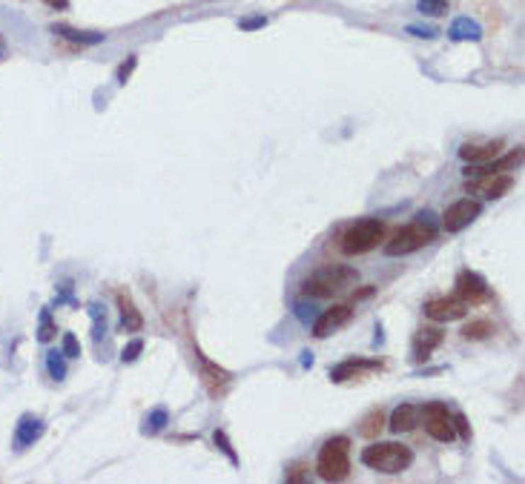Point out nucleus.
<instances>
[{
  "label": "nucleus",
  "instance_id": "f257e3e1",
  "mask_svg": "<svg viewBox=\"0 0 525 484\" xmlns=\"http://www.w3.org/2000/svg\"><path fill=\"white\" fill-rule=\"evenodd\" d=\"M356 278H359V273L353 270V266H347V264H328V266H322V270L313 273L301 284V290L310 298H330V295L342 293L345 287H350Z\"/></svg>",
  "mask_w": 525,
  "mask_h": 484
},
{
  "label": "nucleus",
  "instance_id": "f03ea898",
  "mask_svg": "<svg viewBox=\"0 0 525 484\" xmlns=\"http://www.w3.org/2000/svg\"><path fill=\"white\" fill-rule=\"evenodd\" d=\"M362 464H367L376 473L393 476V473H402L413 464V450L405 444H396V442H376V444L362 450Z\"/></svg>",
  "mask_w": 525,
  "mask_h": 484
},
{
  "label": "nucleus",
  "instance_id": "7ed1b4c3",
  "mask_svg": "<svg viewBox=\"0 0 525 484\" xmlns=\"http://www.w3.org/2000/svg\"><path fill=\"white\" fill-rule=\"evenodd\" d=\"M316 473L325 481H342L350 473V439L347 436H333L322 444Z\"/></svg>",
  "mask_w": 525,
  "mask_h": 484
},
{
  "label": "nucleus",
  "instance_id": "20e7f679",
  "mask_svg": "<svg viewBox=\"0 0 525 484\" xmlns=\"http://www.w3.org/2000/svg\"><path fill=\"white\" fill-rule=\"evenodd\" d=\"M379 241H385V224L376 218H364V221H356L353 227L345 230L342 252L345 255H364V252L376 249Z\"/></svg>",
  "mask_w": 525,
  "mask_h": 484
},
{
  "label": "nucleus",
  "instance_id": "39448f33",
  "mask_svg": "<svg viewBox=\"0 0 525 484\" xmlns=\"http://www.w3.org/2000/svg\"><path fill=\"white\" fill-rule=\"evenodd\" d=\"M428 241H434V227L428 221H413L408 227H402L388 244H385V252L388 255H410L416 249H422Z\"/></svg>",
  "mask_w": 525,
  "mask_h": 484
},
{
  "label": "nucleus",
  "instance_id": "423d86ee",
  "mask_svg": "<svg viewBox=\"0 0 525 484\" xmlns=\"http://www.w3.org/2000/svg\"><path fill=\"white\" fill-rule=\"evenodd\" d=\"M419 413L425 415V430H428L431 439H437V442H451L454 439V415L448 413V407L442 401H431Z\"/></svg>",
  "mask_w": 525,
  "mask_h": 484
},
{
  "label": "nucleus",
  "instance_id": "0eeeda50",
  "mask_svg": "<svg viewBox=\"0 0 525 484\" xmlns=\"http://www.w3.org/2000/svg\"><path fill=\"white\" fill-rule=\"evenodd\" d=\"M480 215V203L477 201H471V198H462V201H456V203H451L448 209H445V230L448 232H462L471 221H474Z\"/></svg>",
  "mask_w": 525,
  "mask_h": 484
},
{
  "label": "nucleus",
  "instance_id": "6e6552de",
  "mask_svg": "<svg viewBox=\"0 0 525 484\" xmlns=\"http://www.w3.org/2000/svg\"><path fill=\"white\" fill-rule=\"evenodd\" d=\"M350 318H353V309L347 304H336V307L325 309L316 318V324H313V336H316V338H328L330 333H336L339 327H345Z\"/></svg>",
  "mask_w": 525,
  "mask_h": 484
},
{
  "label": "nucleus",
  "instance_id": "1a4fd4ad",
  "mask_svg": "<svg viewBox=\"0 0 525 484\" xmlns=\"http://www.w3.org/2000/svg\"><path fill=\"white\" fill-rule=\"evenodd\" d=\"M465 312H468V307L462 298H431L425 304V315L434 321H456Z\"/></svg>",
  "mask_w": 525,
  "mask_h": 484
},
{
  "label": "nucleus",
  "instance_id": "9d476101",
  "mask_svg": "<svg viewBox=\"0 0 525 484\" xmlns=\"http://www.w3.org/2000/svg\"><path fill=\"white\" fill-rule=\"evenodd\" d=\"M374 370H382V361L376 358H350L339 367L330 370V379L333 382H347V379H362L364 372H374Z\"/></svg>",
  "mask_w": 525,
  "mask_h": 484
},
{
  "label": "nucleus",
  "instance_id": "9b49d317",
  "mask_svg": "<svg viewBox=\"0 0 525 484\" xmlns=\"http://www.w3.org/2000/svg\"><path fill=\"white\" fill-rule=\"evenodd\" d=\"M456 293H459L462 301H483L488 295V284H485L483 276L465 270V273L456 276Z\"/></svg>",
  "mask_w": 525,
  "mask_h": 484
},
{
  "label": "nucleus",
  "instance_id": "f8f14e48",
  "mask_svg": "<svg viewBox=\"0 0 525 484\" xmlns=\"http://www.w3.org/2000/svg\"><path fill=\"white\" fill-rule=\"evenodd\" d=\"M502 149V141H494V143H483V146H474V143H465L459 149L462 160H468V164H491V160L500 155Z\"/></svg>",
  "mask_w": 525,
  "mask_h": 484
},
{
  "label": "nucleus",
  "instance_id": "ddd939ff",
  "mask_svg": "<svg viewBox=\"0 0 525 484\" xmlns=\"http://www.w3.org/2000/svg\"><path fill=\"white\" fill-rule=\"evenodd\" d=\"M201 379H204L209 396H221V393L227 390V384H230V375H227L221 367L209 364V361H201Z\"/></svg>",
  "mask_w": 525,
  "mask_h": 484
},
{
  "label": "nucleus",
  "instance_id": "4468645a",
  "mask_svg": "<svg viewBox=\"0 0 525 484\" xmlns=\"http://www.w3.org/2000/svg\"><path fill=\"white\" fill-rule=\"evenodd\" d=\"M480 178H483L480 184H474V187L468 184V189H483L488 198H502V195L514 187L511 175H502V172H500V175H480Z\"/></svg>",
  "mask_w": 525,
  "mask_h": 484
},
{
  "label": "nucleus",
  "instance_id": "2eb2a0df",
  "mask_svg": "<svg viewBox=\"0 0 525 484\" xmlns=\"http://www.w3.org/2000/svg\"><path fill=\"white\" fill-rule=\"evenodd\" d=\"M416 424H419V407L416 404H402L391 415V430H393V433H408V430H413Z\"/></svg>",
  "mask_w": 525,
  "mask_h": 484
},
{
  "label": "nucleus",
  "instance_id": "dca6fc26",
  "mask_svg": "<svg viewBox=\"0 0 525 484\" xmlns=\"http://www.w3.org/2000/svg\"><path fill=\"white\" fill-rule=\"evenodd\" d=\"M118 307H121V324H124V330H127V333H138V330L144 327V318H141V312L135 309L132 298L121 293V295H118Z\"/></svg>",
  "mask_w": 525,
  "mask_h": 484
},
{
  "label": "nucleus",
  "instance_id": "f3484780",
  "mask_svg": "<svg viewBox=\"0 0 525 484\" xmlns=\"http://www.w3.org/2000/svg\"><path fill=\"white\" fill-rule=\"evenodd\" d=\"M439 344H442V330H422V333L416 336V341H413V355L422 361V358H428Z\"/></svg>",
  "mask_w": 525,
  "mask_h": 484
},
{
  "label": "nucleus",
  "instance_id": "a211bd4d",
  "mask_svg": "<svg viewBox=\"0 0 525 484\" xmlns=\"http://www.w3.org/2000/svg\"><path fill=\"white\" fill-rule=\"evenodd\" d=\"M43 436V421L40 418H32V415H23L21 418V424H18V444L21 447H26V444H32V442H38Z\"/></svg>",
  "mask_w": 525,
  "mask_h": 484
},
{
  "label": "nucleus",
  "instance_id": "6ab92c4d",
  "mask_svg": "<svg viewBox=\"0 0 525 484\" xmlns=\"http://www.w3.org/2000/svg\"><path fill=\"white\" fill-rule=\"evenodd\" d=\"M454 40H480L483 37V29L477 20H471V18H456L451 23V32H448Z\"/></svg>",
  "mask_w": 525,
  "mask_h": 484
},
{
  "label": "nucleus",
  "instance_id": "aec40b11",
  "mask_svg": "<svg viewBox=\"0 0 525 484\" xmlns=\"http://www.w3.org/2000/svg\"><path fill=\"white\" fill-rule=\"evenodd\" d=\"M55 35L67 37V40H75V43H100L103 35L98 32H78V29H69V26H55Z\"/></svg>",
  "mask_w": 525,
  "mask_h": 484
},
{
  "label": "nucleus",
  "instance_id": "412c9836",
  "mask_svg": "<svg viewBox=\"0 0 525 484\" xmlns=\"http://www.w3.org/2000/svg\"><path fill=\"white\" fill-rule=\"evenodd\" d=\"M382 427H385V415H382V410H374L371 415L362 421V430H359V433H362L364 439H374V436L382 433Z\"/></svg>",
  "mask_w": 525,
  "mask_h": 484
},
{
  "label": "nucleus",
  "instance_id": "4be33fe9",
  "mask_svg": "<svg viewBox=\"0 0 525 484\" xmlns=\"http://www.w3.org/2000/svg\"><path fill=\"white\" fill-rule=\"evenodd\" d=\"M494 327H491V321H471V324H465L462 327V338L465 341H480V338H485L488 333H491Z\"/></svg>",
  "mask_w": 525,
  "mask_h": 484
},
{
  "label": "nucleus",
  "instance_id": "5701e85b",
  "mask_svg": "<svg viewBox=\"0 0 525 484\" xmlns=\"http://www.w3.org/2000/svg\"><path fill=\"white\" fill-rule=\"evenodd\" d=\"M419 12L431 15V18H439V15L448 12V0H419Z\"/></svg>",
  "mask_w": 525,
  "mask_h": 484
},
{
  "label": "nucleus",
  "instance_id": "b1692460",
  "mask_svg": "<svg viewBox=\"0 0 525 484\" xmlns=\"http://www.w3.org/2000/svg\"><path fill=\"white\" fill-rule=\"evenodd\" d=\"M38 338L40 341H52V338H55V324H52V315L49 312L40 315V333H38Z\"/></svg>",
  "mask_w": 525,
  "mask_h": 484
},
{
  "label": "nucleus",
  "instance_id": "393cba45",
  "mask_svg": "<svg viewBox=\"0 0 525 484\" xmlns=\"http://www.w3.org/2000/svg\"><path fill=\"white\" fill-rule=\"evenodd\" d=\"M141 350H144V341H138V338L129 341V347H124V353H121V361H124V364H132V361L141 355Z\"/></svg>",
  "mask_w": 525,
  "mask_h": 484
},
{
  "label": "nucleus",
  "instance_id": "a878e982",
  "mask_svg": "<svg viewBox=\"0 0 525 484\" xmlns=\"http://www.w3.org/2000/svg\"><path fill=\"white\" fill-rule=\"evenodd\" d=\"M46 364H49V372H52V379H64V361L58 358V353H49V358H46Z\"/></svg>",
  "mask_w": 525,
  "mask_h": 484
},
{
  "label": "nucleus",
  "instance_id": "bb28decb",
  "mask_svg": "<svg viewBox=\"0 0 525 484\" xmlns=\"http://www.w3.org/2000/svg\"><path fill=\"white\" fill-rule=\"evenodd\" d=\"M64 355H67V358H75V355H81L78 338H75L72 333H67V336H64Z\"/></svg>",
  "mask_w": 525,
  "mask_h": 484
},
{
  "label": "nucleus",
  "instance_id": "cd10ccee",
  "mask_svg": "<svg viewBox=\"0 0 525 484\" xmlns=\"http://www.w3.org/2000/svg\"><path fill=\"white\" fill-rule=\"evenodd\" d=\"M216 444H219V447H221V450L227 453V459H230L233 464H238V456L233 453V447H230V442H227V436L221 433V430H219V433H216Z\"/></svg>",
  "mask_w": 525,
  "mask_h": 484
},
{
  "label": "nucleus",
  "instance_id": "c85d7f7f",
  "mask_svg": "<svg viewBox=\"0 0 525 484\" xmlns=\"http://www.w3.org/2000/svg\"><path fill=\"white\" fill-rule=\"evenodd\" d=\"M146 424H149V430L155 433V430H161V427L167 424V413H164V410H155V413L146 418Z\"/></svg>",
  "mask_w": 525,
  "mask_h": 484
},
{
  "label": "nucleus",
  "instance_id": "c756f323",
  "mask_svg": "<svg viewBox=\"0 0 525 484\" xmlns=\"http://www.w3.org/2000/svg\"><path fill=\"white\" fill-rule=\"evenodd\" d=\"M408 32L416 37H437V29H431V26H408Z\"/></svg>",
  "mask_w": 525,
  "mask_h": 484
},
{
  "label": "nucleus",
  "instance_id": "7c9ffc66",
  "mask_svg": "<svg viewBox=\"0 0 525 484\" xmlns=\"http://www.w3.org/2000/svg\"><path fill=\"white\" fill-rule=\"evenodd\" d=\"M454 427L459 430V436H462V439H471V427H468L465 415H454Z\"/></svg>",
  "mask_w": 525,
  "mask_h": 484
},
{
  "label": "nucleus",
  "instance_id": "2f4dec72",
  "mask_svg": "<svg viewBox=\"0 0 525 484\" xmlns=\"http://www.w3.org/2000/svg\"><path fill=\"white\" fill-rule=\"evenodd\" d=\"M135 64H138V61H135V58H129V61H127V64H124V66L118 69V81H121V83H127V78L132 75V69H135Z\"/></svg>",
  "mask_w": 525,
  "mask_h": 484
},
{
  "label": "nucleus",
  "instance_id": "473e14b6",
  "mask_svg": "<svg viewBox=\"0 0 525 484\" xmlns=\"http://www.w3.org/2000/svg\"><path fill=\"white\" fill-rule=\"evenodd\" d=\"M307 467H301V464H296L290 473H287V481H304L307 478V473H304Z\"/></svg>",
  "mask_w": 525,
  "mask_h": 484
},
{
  "label": "nucleus",
  "instance_id": "72a5a7b5",
  "mask_svg": "<svg viewBox=\"0 0 525 484\" xmlns=\"http://www.w3.org/2000/svg\"><path fill=\"white\" fill-rule=\"evenodd\" d=\"M265 23H267V18H253V20H244L241 26L244 29H258V26H265Z\"/></svg>",
  "mask_w": 525,
  "mask_h": 484
},
{
  "label": "nucleus",
  "instance_id": "f704fd0d",
  "mask_svg": "<svg viewBox=\"0 0 525 484\" xmlns=\"http://www.w3.org/2000/svg\"><path fill=\"white\" fill-rule=\"evenodd\" d=\"M43 4H46V6H52V9H67L69 0H43Z\"/></svg>",
  "mask_w": 525,
  "mask_h": 484
}]
</instances>
